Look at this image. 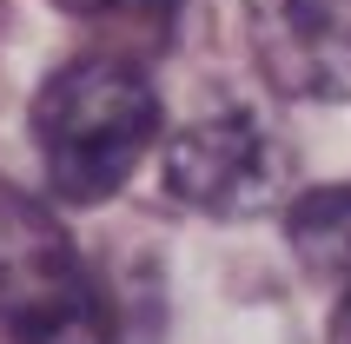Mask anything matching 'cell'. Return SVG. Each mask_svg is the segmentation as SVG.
<instances>
[{"instance_id":"obj_1","label":"cell","mask_w":351,"mask_h":344,"mask_svg":"<svg viewBox=\"0 0 351 344\" xmlns=\"http://www.w3.org/2000/svg\"><path fill=\"white\" fill-rule=\"evenodd\" d=\"M153 139H159V93L126 60L106 53L66 60L34 93V146L47 166V186L66 206L113 199Z\"/></svg>"},{"instance_id":"obj_2","label":"cell","mask_w":351,"mask_h":344,"mask_svg":"<svg viewBox=\"0 0 351 344\" xmlns=\"http://www.w3.org/2000/svg\"><path fill=\"white\" fill-rule=\"evenodd\" d=\"M0 331L14 344H119L86 258L60 219L0 186Z\"/></svg>"},{"instance_id":"obj_3","label":"cell","mask_w":351,"mask_h":344,"mask_svg":"<svg viewBox=\"0 0 351 344\" xmlns=\"http://www.w3.org/2000/svg\"><path fill=\"white\" fill-rule=\"evenodd\" d=\"M166 186L179 206L213 212V219H258L285 206L292 192V146L278 126H265L245 106H219L193 119L166 146Z\"/></svg>"},{"instance_id":"obj_4","label":"cell","mask_w":351,"mask_h":344,"mask_svg":"<svg viewBox=\"0 0 351 344\" xmlns=\"http://www.w3.org/2000/svg\"><path fill=\"white\" fill-rule=\"evenodd\" d=\"M258 73L292 99L351 93V0H239Z\"/></svg>"},{"instance_id":"obj_5","label":"cell","mask_w":351,"mask_h":344,"mask_svg":"<svg viewBox=\"0 0 351 344\" xmlns=\"http://www.w3.org/2000/svg\"><path fill=\"white\" fill-rule=\"evenodd\" d=\"M285 232H292V251H298V258L351 298V186H312V192H298Z\"/></svg>"},{"instance_id":"obj_6","label":"cell","mask_w":351,"mask_h":344,"mask_svg":"<svg viewBox=\"0 0 351 344\" xmlns=\"http://www.w3.org/2000/svg\"><path fill=\"white\" fill-rule=\"evenodd\" d=\"M80 14H113V7H159V0H66Z\"/></svg>"},{"instance_id":"obj_7","label":"cell","mask_w":351,"mask_h":344,"mask_svg":"<svg viewBox=\"0 0 351 344\" xmlns=\"http://www.w3.org/2000/svg\"><path fill=\"white\" fill-rule=\"evenodd\" d=\"M332 344H351V298L338 305V325H332Z\"/></svg>"}]
</instances>
